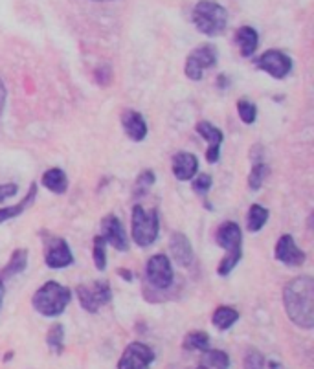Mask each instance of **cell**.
Wrapping results in <instances>:
<instances>
[{"mask_svg":"<svg viewBox=\"0 0 314 369\" xmlns=\"http://www.w3.org/2000/svg\"><path fill=\"white\" fill-rule=\"evenodd\" d=\"M283 305L289 318L301 329L314 327V279L310 276L292 279L283 288Z\"/></svg>","mask_w":314,"mask_h":369,"instance_id":"cell-1","label":"cell"},{"mask_svg":"<svg viewBox=\"0 0 314 369\" xmlns=\"http://www.w3.org/2000/svg\"><path fill=\"white\" fill-rule=\"evenodd\" d=\"M215 241L221 248L226 250V257L219 264V276H228L237 266V263L243 257V232L239 228V224L226 221L217 228L215 232Z\"/></svg>","mask_w":314,"mask_h":369,"instance_id":"cell-2","label":"cell"},{"mask_svg":"<svg viewBox=\"0 0 314 369\" xmlns=\"http://www.w3.org/2000/svg\"><path fill=\"white\" fill-rule=\"evenodd\" d=\"M70 300H72V292L69 287H63L55 281H48L33 294L32 303L39 315L55 318V316L63 315Z\"/></svg>","mask_w":314,"mask_h":369,"instance_id":"cell-3","label":"cell"},{"mask_svg":"<svg viewBox=\"0 0 314 369\" xmlns=\"http://www.w3.org/2000/svg\"><path fill=\"white\" fill-rule=\"evenodd\" d=\"M193 24L204 35H221L226 30L228 24L226 9L217 2H214V0H201L193 8Z\"/></svg>","mask_w":314,"mask_h":369,"instance_id":"cell-4","label":"cell"},{"mask_svg":"<svg viewBox=\"0 0 314 369\" xmlns=\"http://www.w3.org/2000/svg\"><path fill=\"white\" fill-rule=\"evenodd\" d=\"M160 232V221L156 211H146L140 204L132 208V239L138 246L146 248L156 241Z\"/></svg>","mask_w":314,"mask_h":369,"instance_id":"cell-5","label":"cell"},{"mask_svg":"<svg viewBox=\"0 0 314 369\" xmlns=\"http://www.w3.org/2000/svg\"><path fill=\"white\" fill-rule=\"evenodd\" d=\"M79 303L87 312H98L100 307L107 305L112 300V291L107 281H94L91 285H79L76 288Z\"/></svg>","mask_w":314,"mask_h":369,"instance_id":"cell-6","label":"cell"},{"mask_svg":"<svg viewBox=\"0 0 314 369\" xmlns=\"http://www.w3.org/2000/svg\"><path fill=\"white\" fill-rule=\"evenodd\" d=\"M215 64H217V48L211 45H204L187 55L184 72L192 81H201L204 70L214 69Z\"/></svg>","mask_w":314,"mask_h":369,"instance_id":"cell-7","label":"cell"},{"mask_svg":"<svg viewBox=\"0 0 314 369\" xmlns=\"http://www.w3.org/2000/svg\"><path fill=\"white\" fill-rule=\"evenodd\" d=\"M45 241V261L50 269H64L74 263V255L69 242L55 235H42Z\"/></svg>","mask_w":314,"mask_h":369,"instance_id":"cell-8","label":"cell"},{"mask_svg":"<svg viewBox=\"0 0 314 369\" xmlns=\"http://www.w3.org/2000/svg\"><path fill=\"white\" fill-rule=\"evenodd\" d=\"M146 276L147 281L155 288L164 291V288L171 287V283H173V266L169 263L168 255H153V257L147 261Z\"/></svg>","mask_w":314,"mask_h":369,"instance_id":"cell-9","label":"cell"},{"mask_svg":"<svg viewBox=\"0 0 314 369\" xmlns=\"http://www.w3.org/2000/svg\"><path fill=\"white\" fill-rule=\"evenodd\" d=\"M254 63L257 69L263 70V72H267L269 76H272V78H276V79L287 78L292 70L291 57L279 50L264 52V54L260 55Z\"/></svg>","mask_w":314,"mask_h":369,"instance_id":"cell-10","label":"cell"},{"mask_svg":"<svg viewBox=\"0 0 314 369\" xmlns=\"http://www.w3.org/2000/svg\"><path fill=\"white\" fill-rule=\"evenodd\" d=\"M153 361H155V353L149 346L141 342H132L125 347V351L118 362V369H149Z\"/></svg>","mask_w":314,"mask_h":369,"instance_id":"cell-11","label":"cell"},{"mask_svg":"<svg viewBox=\"0 0 314 369\" xmlns=\"http://www.w3.org/2000/svg\"><path fill=\"white\" fill-rule=\"evenodd\" d=\"M101 238L105 239V242H109L110 246H114L116 250L127 252L129 250V239L125 228H123L122 221L116 217V215H107L101 221Z\"/></svg>","mask_w":314,"mask_h":369,"instance_id":"cell-12","label":"cell"},{"mask_svg":"<svg viewBox=\"0 0 314 369\" xmlns=\"http://www.w3.org/2000/svg\"><path fill=\"white\" fill-rule=\"evenodd\" d=\"M276 259L287 266H301L306 263V252L294 242L291 233H285L276 245Z\"/></svg>","mask_w":314,"mask_h":369,"instance_id":"cell-13","label":"cell"},{"mask_svg":"<svg viewBox=\"0 0 314 369\" xmlns=\"http://www.w3.org/2000/svg\"><path fill=\"white\" fill-rule=\"evenodd\" d=\"M197 132L208 141V153H206V160L209 164H215L219 162V156H221V144H223V131L217 129L215 125H211L209 122H201L197 125Z\"/></svg>","mask_w":314,"mask_h":369,"instance_id":"cell-14","label":"cell"},{"mask_svg":"<svg viewBox=\"0 0 314 369\" xmlns=\"http://www.w3.org/2000/svg\"><path fill=\"white\" fill-rule=\"evenodd\" d=\"M169 250L173 255L175 263L180 264V266H190L193 263V248L190 239L180 232H175L171 235V241H169Z\"/></svg>","mask_w":314,"mask_h":369,"instance_id":"cell-15","label":"cell"},{"mask_svg":"<svg viewBox=\"0 0 314 369\" xmlns=\"http://www.w3.org/2000/svg\"><path fill=\"white\" fill-rule=\"evenodd\" d=\"M123 131L127 132V136L134 141H141L147 136V123L144 116L136 110H125L122 115Z\"/></svg>","mask_w":314,"mask_h":369,"instance_id":"cell-16","label":"cell"},{"mask_svg":"<svg viewBox=\"0 0 314 369\" xmlns=\"http://www.w3.org/2000/svg\"><path fill=\"white\" fill-rule=\"evenodd\" d=\"M199 171V160L192 153H177L173 156V175L178 180H192Z\"/></svg>","mask_w":314,"mask_h":369,"instance_id":"cell-17","label":"cell"},{"mask_svg":"<svg viewBox=\"0 0 314 369\" xmlns=\"http://www.w3.org/2000/svg\"><path fill=\"white\" fill-rule=\"evenodd\" d=\"M257 42H260V35L252 26H243L236 32V45L239 46L241 55H245V57H250L254 54Z\"/></svg>","mask_w":314,"mask_h":369,"instance_id":"cell-18","label":"cell"},{"mask_svg":"<svg viewBox=\"0 0 314 369\" xmlns=\"http://www.w3.org/2000/svg\"><path fill=\"white\" fill-rule=\"evenodd\" d=\"M42 186H45L46 189H50V192L61 195V193L66 192V187H69V178H66L64 171H61V169H48V171L42 175Z\"/></svg>","mask_w":314,"mask_h":369,"instance_id":"cell-19","label":"cell"},{"mask_svg":"<svg viewBox=\"0 0 314 369\" xmlns=\"http://www.w3.org/2000/svg\"><path fill=\"white\" fill-rule=\"evenodd\" d=\"M26 264H28V252L24 250V248H18V250L13 252L9 263L6 264V269L0 272V279L6 281V279L13 278V276H17V274L24 272V270H26Z\"/></svg>","mask_w":314,"mask_h":369,"instance_id":"cell-20","label":"cell"},{"mask_svg":"<svg viewBox=\"0 0 314 369\" xmlns=\"http://www.w3.org/2000/svg\"><path fill=\"white\" fill-rule=\"evenodd\" d=\"M202 369H228L230 368V356L221 349H206L201 356Z\"/></svg>","mask_w":314,"mask_h":369,"instance_id":"cell-21","label":"cell"},{"mask_svg":"<svg viewBox=\"0 0 314 369\" xmlns=\"http://www.w3.org/2000/svg\"><path fill=\"white\" fill-rule=\"evenodd\" d=\"M35 197H37V186L35 184H32V186H30V192H28V195L24 197L23 202H18V204H15V206H6V208H0V224L6 223V221H9V219H13V217H18V215L26 210L28 206L32 204Z\"/></svg>","mask_w":314,"mask_h":369,"instance_id":"cell-22","label":"cell"},{"mask_svg":"<svg viewBox=\"0 0 314 369\" xmlns=\"http://www.w3.org/2000/svg\"><path fill=\"white\" fill-rule=\"evenodd\" d=\"M239 320V312L233 307H217L214 312V325L219 331H226Z\"/></svg>","mask_w":314,"mask_h":369,"instance_id":"cell-23","label":"cell"},{"mask_svg":"<svg viewBox=\"0 0 314 369\" xmlns=\"http://www.w3.org/2000/svg\"><path fill=\"white\" fill-rule=\"evenodd\" d=\"M267 221H269V210L260 204H254L250 210H248V217H246V228L250 230V232H260L264 224H267Z\"/></svg>","mask_w":314,"mask_h":369,"instance_id":"cell-24","label":"cell"},{"mask_svg":"<svg viewBox=\"0 0 314 369\" xmlns=\"http://www.w3.org/2000/svg\"><path fill=\"white\" fill-rule=\"evenodd\" d=\"M46 344L55 355H61L64 351V327L63 324H54L46 334Z\"/></svg>","mask_w":314,"mask_h":369,"instance_id":"cell-25","label":"cell"},{"mask_svg":"<svg viewBox=\"0 0 314 369\" xmlns=\"http://www.w3.org/2000/svg\"><path fill=\"white\" fill-rule=\"evenodd\" d=\"M209 347V336L204 331H193L184 338V349L187 351H206Z\"/></svg>","mask_w":314,"mask_h":369,"instance_id":"cell-26","label":"cell"},{"mask_svg":"<svg viewBox=\"0 0 314 369\" xmlns=\"http://www.w3.org/2000/svg\"><path fill=\"white\" fill-rule=\"evenodd\" d=\"M269 173L270 168L267 164H263V162L254 165V169L250 171V177H248V187H250L252 192H257V189L263 186L264 178L269 177Z\"/></svg>","mask_w":314,"mask_h":369,"instance_id":"cell-27","label":"cell"},{"mask_svg":"<svg viewBox=\"0 0 314 369\" xmlns=\"http://www.w3.org/2000/svg\"><path fill=\"white\" fill-rule=\"evenodd\" d=\"M237 112H239V116H241V119L246 123V125L254 123L255 116H257V109H255L254 103H250L248 100L237 101Z\"/></svg>","mask_w":314,"mask_h":369,"instance_id":"cell-28","label":"cell"},{"mask_svg":"<svg viewBox=\"0 0 314 369\" xmlns=\"http://www.w3.org/2000/svg\"><path fill=\"white\" fill-rule=\"evenodd\" d=\"M105 239L101 235L94 238V250H92V257H94V264L98 266V270H105V264H107V254H105Z\"/></svg>","mask_w":314,"mask_h":369,"instance_id":"cell-29","label":"cell"},{"mask_svg":"<svg viewBox=\"0 0 314 369\" xmlns=\"http://www.w3.org/2000/svg\"><path fill=\"white\" fill-rule=\"evenodd\" d=\"M245 369H264V358L260 351H250L245 358Z\"/></svg>","mask_w":314,"mask_h":369,"instance_id":"cell-30","label":"cell"},{"mask_svg":"<svg viewBox=\"0 0 314 369\" xmlns=\"http://www.w3.org/2000/svg\"><path fill=\"white\" fill-rule=\"evenodd\" d=\"M151 184H155V173H153V171H144V173L138 177L136 187L140 189V193H146L151 187Z\"/></svg>","mask_w":314,"mask_h":369,"instance_id":"cell-31","label":"cell"},{"mask_svg":"<svg viewBox=\"0 0 314 369\" xmlns=\"http://www.w3.org/2000/svg\"><path fill=\"white\" fill-rule=\"evenodd\" d=\"M211 187V177L209 175H199V177L193 180V189L197 193H208V189Z\"/></svg>","mask_w":314,"mask_h":369,"instance_id":"cell-32","label":"cell"},{"mask_svg":"<svg viewBox=\"0 0 314 369\" xmlns=\"http://www.w3.org/2000/svg\"><path fill=\"white\" fill-rule=\"evenodd\" d=\"M17 184H0V204L8 201V199H11V197L17 195Z\"/></svg>","mask_w":314,"mask_h":369,"instance_id":"cell-33","label":"cell"},{"mask_svg":"<svg viewBox=\"0 0 314 369\" xmlns=\"http://www.w3.org/2000/svg\"><path fill=\"white\" fill-rule=\"evenodd\" d=\"M6 98H8V92H6L4 83H2V79H0V115H2V112H4Z\"/></svg>","mask_w":314,"mask_h":369,"instance_id":"cell-34","label":"cell"},{"mask_svg":"<svg viewBox=\"0 0 314 369\" xmlns=\"http://www.w3.org/2000/svg\"><path fill=\"white\" fill-rule=\"evenodd\" d=\"M118 274H120V276H123V278H127V281H131V279H132V274L129 272V270L120 269V270H118Z\"/></svg>","mask_w":314,"mask_h":369,"instance_id":"cell-35","label":"cell"},{"mask_svg":"<svg viewBox=\"0 0 314 369\" xmlns=\"http://www.w3.org/2000/svg\"><path fill=\"white\" fill-rule=\"evenodd\" d=\"M2 301H4V281L0 279V309H2Z\"/></svg>","mask_w":314,"mask_h":369,"instance_id":"cell-36","label":"cell"},{"mask_svg":"<svg viewBox=\"0 0 314 369\" xmlns=\"http://www.w3.org/2000/svg\"><path fill=\"white\" fill-rule=\"evenodd\" d=\"M94 2H109V0H94Z\"/></svg>","mask_w":314,"mask_h":369,"instance_id":"cell-37","label":"cell"},{"mask_svg":"<svg viewBox=\"0 0 314 369\" xmlns=\"http://www.w3.org/2000/svg\"><path fill=\"white\" fill-rule=\"evenodd\" d=\"M195 369H202V368H195Z\"/></svg>","mask_w":314,"mask_h":369,"instance_id":"cell-38","label":"cell"}]
</instances>
